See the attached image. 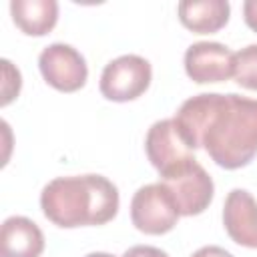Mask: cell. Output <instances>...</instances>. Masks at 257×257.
Returning a JSON list of instances; mask_svg holds the SVG:
<instances>
[{"label":"cell","mask_w":257,"mask_h":257,"mask_svg":"<svg viewBox=\"0 0 257 257\" xmlns=\"http://www.w3.org/2000/svg\"><path fill=\"white\" fill-rule=\"evenodd\" d=\"M173 118L189 147H203L223 169H241L257 155V98L201 92L187 98Z\"/></svg>","instance_id":"cell-1"},{"label":"cell","mask_w":257,"mask_h":257,"mask_svg":"<svg viewBox=\"0 0 257 257\" xmlns=\"http://www.w3.org/2000/svg\"><path fill=\"white\" fill-rule=\"evenodd\" d=\"M40 209L64 229L104 225L118 213V189L102 175L56 177L44 185Z\"/></svg>","instance_id":"cell-2"},{"label":"cell","mask_w":257,"mask_h":257,"mask_svg":"<svg viewBox=\"0 0 257 257\" xmlns=\"http://www.w3.org/2000/svg\"><path fill=\"white\" fill-rule=\"evenodd\" d=\"M159 183L171 193L177 211L183 217L201 215L213 201V193H215L213 179L197 163L195 157L161 173Z\"/></svg>","instance_id":"cell-3"},{"label":"cell","mask_w":257,"mask_h":257,"mask_svg":"<svg viewBox=\"0 0 257 257\" xmlns=\"http://www.w3.org/2000/svg\"><path fill=\"white\" fill-rule=\"evenodd\" d=\"M153 78L151 62L139 54L110 60L100 74V94L114 102H128L147 92Z\"/></svg>","instance_id":"cell-4"},{"label":"cell","mask_w":257,"mask_h":257,"mask_svg":"<svg viewBox=\"0 0 257 257\" xmlns=\"http://www.w3.org/2000/svg\"><path fill=\"white\" fill-rule=\"evenodd\" d=\"M177 205L171 193L161 183L143 185L131 201V221L133 225L147 235L169 233L179 221Z\"/></svg>","instance_id":"cell-5"},{"label":"cell","mask_w":257,"mask_h":257,"mask_svg":"<svg viewBox=\"0 0 257 257\" xmlns=\"http://www.w3.org/2000/svg\"><path fill=\"white\" fill-rule=\"evenodd\" d=\"M42 78L60 92H74L86 84L88 66L84 56L70 44L52 42L38 56Z\"/></svg>","instance_id":"cell-6"},{"label":"cell","mask_w":257,"mask_h":257,"mask_svg":"<svg viewBox=\"0 0 257 257\" xmlns=\"http://www.w3.org/2000/svg\"><path fill=\"white\" fill-rule=\"evenodd\" d=\"M145 151L159 175L193 159V149L175 118H163L151 124L145 137Z\"/></svg>","instance_id":"cell-7"},{"label":"cell","mask_w":257,"mask_h":257,"mask_svg":"<svg viewBox=\"0 0 257 257\" xmlns=\"http://www.w3.org/2000/svg\"><path fill=\"white\" fill-rule=\"evenodd\" d=\"M235 52L221 42H195L185 50V72L199 84L223 82L233 76Z\"/></svg>","instance_id":"cell-8"},{"label":"cell","mask_w":257,"mask_h":257,"mask_svg":"<svg viewBox=\"0 0 257 257\" xmlns=\"http://www.w3.org/2000/svg\"><path fill=\"white\" fill-rule=\"evenodd\" d=\"M223 225L237 245L257 249V201L249 191H229L223 205Z\"/></svg>","instance_id":"cell-9"},{"label":"cell","mask_w":257,"mask_h":257,"mask_svg":"<svg viewBox=\"0 0 257 257\" xmlns=\"http://www.w3.org/2000/svg\"><path fill=\"white\" fill-rule=\"evenodd\" d=\"M44 251V235L40 227L22 215L8 217L0 229L2 257H40Z\"/></svg>","instance_id":"cell-10"},{"label":"cell","mask_w":257,"mask_h":257,"mask_svg":"<svg viewBox=\"0 0 257 257\" xmlns=\"http://www.w3.org/2000/svg\"><path fill=\"white\" fill-rule=\"evenodd\" d=\"M177 12L185 28L197 34H211L229 22L231 6L227 0H183Z\"/></svg>","instance_id":"cell-11"},{"label":"cell","mask_w":257,"mask_h":257,"mask_svg":"<svg viewBox=\"0 0 257 257\" xmlns=\"http://www.w3.org/2000/svg\"><path fill=\"white\" fill-rule=\"evenodd\" d=\"M10 14L14 24L28 36L48 34L58 20L56 0H12Z\"/></svg>","instance_id":"cell-12"},{"label":"cell","mask_w":257,"mask_h":257,"mask_svg":"<svg viewBox=\"0 0 257 257\" xmlns=\"http://www.w3.org/2000/svg\"><path fill=\"white\" fill-rule=\"evenodd\" d=\"M233 78L239 86L257 90V44H249L235 52Z\"/></svg>","instance_id":"cell-13"},{"label":"cell","mask_w":257,"mask_h":257,"mask_svg":"<svg viewBox=\"0 0 257 257\" xmlns=\"http://www.w3.org/2000/svg\"><path fill=\"white\" fill-rule=\"evenodd\" d=\"M2 66H4V82H2V106H6L14 96H18L20 92V86H22V80H20V70L12 66L10 60H2Z\"/></svg>","instance_id":"cell-14"},{"label":"cell","mask_w":257,"mask_h":257,"mask_svg":"<svg viewBox=\"0 0 257 257\" xmlns=\"http://www.w3.org/2000/svg\"><path fill=\"white\" fill-rule=\"evenodd\" d=\"M122 257H169L163 249L153 245H135L122 253Z\"/></svg>","instance_id":"cell-15"},{"label":"cell","mask_w":257,"mask_h":257,"mask_svg":"<svg viewBox=\"0 0 257 257\" xmlns=\"http://www.w3.org/2000/svg\"><path fill=\"white\" fill-rule=\"evenodd\" d=\"M243 18H245V24L257 32V0L243 2Z\"/></svg>","instance_id":"cell-16"},{"label":"cell","mask_w":257,"mask_h":257,"mask_svg":"<svg viewBox=\"0 0 257 257\" xmlns=\"http://www.w3.org/2000/svg\"><path fill=\"white\" fill-rule=\"evenodd\" d=\"M191 257H233V255L219 245H205V247L197 249Z\"/></svg>","instance_id":"cell-17"},{"label":"cell","mask_w":257,"mask_h":257,"mask_svg":"<svg viewBox=\"0 0 257 257\" xmlns=\"http://www.w3.org/2000/svg\"><path fill=\"white\" fill-rule=\"evenodd\" d=\"M84 257H114V255L104 253V251H94V253H88V255H84Z\"/></svg>","instance_id":"cell-18"}]
</instances>
